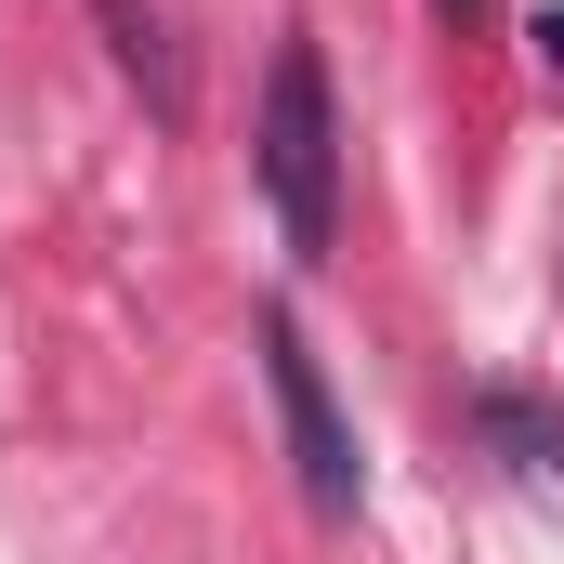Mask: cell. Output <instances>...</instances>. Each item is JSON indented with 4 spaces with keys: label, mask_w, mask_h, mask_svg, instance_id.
<instances>
[{
    "label": "cell",
    "mask_w": 564,
    "mask_h": 564,
    "mask_svg": "<svg viewBox=\"0 0 564 564\" xmlns=\"http://www.w3.org/2000/svg\"><path fill=\"white\" fill-rule=\"evenodd\" d=\"M250 171H263V197H276L289 250H302V263H328V237H341V106H328L315 40H276V66H263Z\"/></svg>",
    "instance_id": "6da1fadb"
},
{
    "label": "cell",
    "mask_w": 564,
    "mask_h": 564,
    "mask_svg": "<svg viewBox=\"0 0 564 564\" xmlns=\"http://www.w3.org/2000/svg\"><path fill=\"white\" fill-rule=\"evenodd\" d=\"M263 394H276V433H289V473H302V499L315 512H355L368 499V459H355V421H341V394H328V368H315V341H302V315L263 302Z\"/></svg>",
    "instance_id": "7a4b0ae2"
},
{
    "label": "cell",
    "mask_w": 564,
    "mask_h": 564,
    "mask_svg": "<svg viewBox=\"0 0 564 564\" xmlns=\"http://www.w3.org/2000/svg\"><path fill=\"white\" fill-rule=\"evenodd\" d=\"M93 26H106L119 79L144 93V119H184V106H197V79H184V40H171V13H158V0H93Z\"/></svg>",
    "instance_id": "3957f363"
},
{
    "label": "cell",
    "mask_w": 564,
    "mask_h": 564,
    "mask_svg": "<svg viewBox=\"0 0 564 564\" xmlns=\"http://www.w3.org/2000/svg\"><path fill=\"white\" fill-rule=\"evenodd\" d=\"M539 66H552V79H564V0H552V13H539Z\"/></svg>",
    "instance_id": "277c9868"
},
{
    "label": "cell",
    "mask_w": 564,
    "mask_h": 564,
    "mask_svg": "<svg viewBox=\"0 0 564 564\" xmlns=\"http://www.w3.org/2000/svg\"><path fill=\"white\" fill-rule=\"evenodd\" d=\"M433 13H446V26H473V0H433Z\"/></svg>",
    "instance_id": "5b68a950"
}]
</instances>
